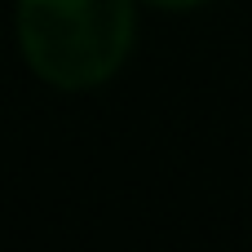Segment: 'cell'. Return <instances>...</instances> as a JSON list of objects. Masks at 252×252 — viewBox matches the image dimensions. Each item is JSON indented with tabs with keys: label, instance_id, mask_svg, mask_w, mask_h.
Segmentation results:
<instances>
[{
	"label": "cell",
	"instance_id": "2",
	"mask_svg": "<svg viewBox=\"0 0 252 252\" xmlns=\"http://www.w3.org/2000/svg\"><path fill=\"white\" fill-rule=\"evenodd\" d=\"M151 4H159V9H195L204 0H151Z\"/></svg>",
	"mask_w": 252,
	"mask_h": 252
},
{
	"label": "cell",
	"instance_id": "1",
	"mask_svg": "<svg viewBox=\"0 0 252 252\" xmlns=\"http://www.w3.org/2000/svg\"><path fill=\"white\" fill-rule=\"evenodd\" d=\"M27 66L58 89H93L120 71L133 44L128 0H18Z\"/></svg>",
	"mask_w": 252,
	"mask_h": 252
}]
</instances>
